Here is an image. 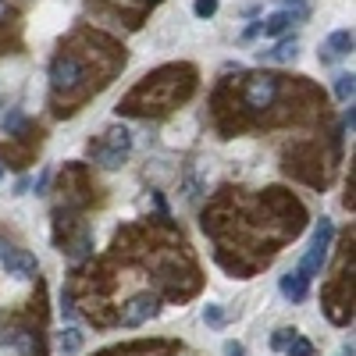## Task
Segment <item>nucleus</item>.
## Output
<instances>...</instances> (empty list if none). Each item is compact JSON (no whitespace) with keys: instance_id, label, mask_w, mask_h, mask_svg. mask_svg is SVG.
Wrapping results in <instances>:
<instances>
[{"instance_id":"5","label":"nucleus","mask_w":356,"mask_h":356,"mask_svg":"<svg viewBox=\"0 0 356 356\" xmlns=\"http://www.w3.org/2000/svg\"><path fill=\"white\" fill-rule=\"evenodd\" d=\"M0 264H4V271H8L11 278H22V282H29V278H36V275H40L36 257H33V253H25V250H15V246L4 253V260H0Z\"/></svg>"},{"instance_id":"6","label":"nucleus","mask_w":356,"mask_h":356,"mask_svg":"<svg viewBox=\"0 0 356 356\" xmlns=\"http://www.w3.org/2000/svg\"><path fill=\"white\" fill-rule=\"evenodd\" d=\"M157 314V296L154 292H143L136 300H129V307L122 310V324L125 328H139L143 321H150Z\"/></svg>"},{"instance_id":"22","label":"nucleus","mask_w":356,"mask_h":356,"mask_svg":"<svg viewBox=\"0 0 356 356\" xmlns=\"http://www.w3.org/2000/svg\"><path fill=\"white\" fill-rule=\"evenodd\" d=\"M282 4H285V8H300V4H303V0H282Z\"/></svg>"},{"instance_id":"4","label":"nucleus","mask_w":356,"mask_h":356,"mask_svg":"<svg viewBox=\"0 0 356 356\" xmlns=\"http://www.w3.org/2000/svg\"><path fill=\"white\" fill-rule=\"evenodd\" d=\"M104 136H107V139H104L100 146H93L97 161H100L104 168H122L125 157H129V150H132V136H129V129H111V132H104Z\"/></svg>"},{"instance_id":"10","label":"nucleus","mask_w":356,"mask_h":356,"mask_svg":"<svg viewBox=\"0 0 356 356\" xmlns=\"http://www.w3.org/2000/svg\"><path fill=\"white\" fill-rule=\"evenodd\" d=\"M307 292H310V282H307L300 271H289V275L282 278V296H285V300L303 303V300H307Z\"/></svg>"},{"instance_id":"23","label":"nucleus","mask_w":356,"mask_h":356,"mask_svg":"<svg viewBox=\"0 0 356 356\" xmlns=\"http://www.w3.org/2000/svg\"><path fill=\"white\" fill-rule=\"evenodd\" d=\"M8 250H11V246H8L4 239H0V260H4V253H8Z\"/></svg>"},{"instance_id":"12","label":"nucleus","mask_w":356,"mask_h":356,"mask_svg":"<svg viewBox=\"0 0 356 356\" xmlns=\"http://www.w3.org/2000/svg\"><path fill=\"white\" fill-rule=\"evenodd\" d=\"M82 349V332L79 328H65V335H61V353H79Z\"/></svg>"},{"instance_id":"20","label":"nucleus","mask_w":356,"mask_h":356,"mask_svg":"<svg viewBox=\"0 0 356 356\" xmlns=\"http://www.w3.org/2000/svg\"><path fill=\"white\" fill-rule=\"evenodd\" d=\"M29 193V178H18V182H15V196H25Z\"/></svg>"},{"instance_id":"17","label":"nucleus","mask_w":356,"mask_h":356,"mask_svg":"<svg viewBox=\"0 0 356 356\" xmlns=\"http://www.w3.org/2000/svg\"><path fill=\"white\" fill-rule=\"evenodd\" d=\"M22 122H25L22 111H18V107H11V111H8V118H4V132H18V129H22Z\"/></svg>"},{"instance_id":"3","label":"nucleus","mask_w":356,"mask_h":356,"mask_svg":"<svg viewBox=\"0 0 356 356\" xmlns=\"http://www.w3.org/2000/svg\"><path fill=\"white\" fill-rule=\"evenodd\" d=\"M278 97V75L271 72H257V75H246L243 82V100L250 111H267Z\"/></svg>"},{"instance_id":"19","label":"nucleus","mask_w":356,"mask_h":356,"mask_svg":"<svg viewBox=\"0 0 356 356\" xmlns=\"http://www.w3.org/2000/svg\"><path fill=\"white\" fill-rule=\"evenodd\" d=\"M260 33H264V25L257 22V25H250V29H246V33H243V40H253V36H260Z\"/></svg>"},{"instance_id":"24","label":"nucleus","mask_w":356,"mask_h":356,"mask_svg":"<svg viewBox=\"0 0 356 356\" xmlns=\"http://www.w3.org/2000/svg\"><path fill=\"white\" fill-rule=\"evenodd\" d=\"M0 15H4V0H0Z\"/></svg>"},{"instance_id":"8","label":"nucleus","mask_w":356,"mask_h":356,"mask_svg":"<svg viewBox=\"0 0 356 356\" xmlns=\"http://www.w3.org/2000/svg\"><path fill=\"white\" fill-rule=\"evenodd\" d=\"M353 50V33L349 29H339V33L328 36V43L321 47V61H335V57H346Z\"/></svg>"},{"instance_id":"16","label":"nucleus","mask_w":356,"mask_h":356,"mask_svg":"<svg viewBox=\"0 0 356 356\" xmlns=\"http://www.w3.org/2000/svg\"><path fill=\"white\" fill-rule=\"evenodd\" d=\"M193 11H196V18H211V15H218V0H196Z\"/></svg>"},{"instance_id":"18","label":"nucleus","mask_w":356,"mask_h":356,"mask_svg":"<svg viewBox=\"0 0 356 356\" xmlns=\"http://www.w3.org/2000/svg\"><path fill=\"white\" fill-rule=\"evenodd\" d=\"M225 356H246V349H243V342H225Z\"/></svg>"},{"instance_id":"15","label":"nucleus","mask_w":356,"mask_h":356,"mask_svg":"<svg viewBox=\"0 0 356 356\" xmlns=\"http://www.w3.org/2000/svg\"><path fill=\"white\" fill-rule=\"evenodd\" d=\"M285 353H289V356H314V346H310L307 339H300V335H296V339L285 346Z\"/></svg>"},{"instance_id":"14","label":"nucleus","mask_w":356,"mask_h":356,"mask_svg":"<svg viewBox=\"0 0 356 356\" xmlns=\"http://www.w3.org/2000/svg\"><path fill=\"white\" fill-rule=\"evenodd\" d=\"M296 335H300L296 328H278V332L271 335V349H275V353H285V346H289Z\"/></svg>"},{"instance_id":"13","label":"nucleus","mask_w":356,"mask_h":356,"mask_svg":"<svg viewBox=\"0 0 356 356\" xmlns=\"http://www.w3.org/2000/svg\"><path fill=\"white\" fill-rule=\"evenodd\" d=\"M203 321L211 324V328H225V307H218V303H207V310H203Z\"/></svg>"},{"instance_id":"7","label":"nucleus","mask_w":356,"mask_h":356,"mask_svg":"<svg viewBox=\"0 0 356 356\" xmlns=\"http://www.w3.org/2000/svg\"><path fill=\"white\" fill-rule=\"evenodd\" d=\"M310 15V8L307 4H300V8H282V11H275V15H267L260 25H264V36H282V33H289L292 29V22H303Z\"/></svg>"},{"instance_id":"21","label":"nucleus","mask_w":356,"mask_h":356,"mask_svg":"<svg viewBox=\"0 0 356 356\" xmlns=\"http://www.w3.org/2000/svg\"><path fill=\"white\" fill-rule=\"evenodd\" d=\"M47 182H50V175H47V171H43V175H40V178H36V193H43V189H47Z\"/></svg>"},{"instance_id":"2","label":"nucleus","mask_w":356,"mask_h":356,"mask_svg":"<svg viewBox=\"0 0 356 356\" xmlns=\"http://www.w3.org/2000/svg\"><path fill=\"white\" fill-rule=\"evenodd\" d=\"M82 79H89L86 75V65L79 61L75 54H57L54 57V65H50V86H54V93H72V89H79L82 86Z\"/></svg>"},{"instance_id":"11","label":"nucleus","mask_w":356,"mask_h":356,"mask_svg":"<svg viewBox=\"0 0 356 356\" xmlns=\"http://www.w3.org/2000/svg\"><path fill=\"white\" fill-rule=\"evenodd\" d=\"M353 93H356V79H353V72L335 75V97H339L342 104H353Z\"/></svg>"},{"instance_id":"9","label":"nucleus","mask_w":356,"mask_h":356,"mask_svg":"<svg viewBox=\"0 0 356 356\" xmlns=\"http://www.w3.org/2000/svg\"><path fill=\"white\" fill-rule=\"evenodd\" d=\"M296 54H300V40L285 36V40L275 43V50H260V61H278V65H285V61H296Z\"/></svg>"},{"instance_id":"1","label":"nucleus","mask_w":356,"mask_h":356,"mask_svg":"<svg viewBox=\"0 0 356 356\" xmlns=\"http://www.w3.org/2000/svg\"><path fill=\"white\" fill-rule=\"evenodd\" d=\"M332 235H335V228H332V221L328 218H321V225L314 228V243H310V250H307V257H303V264L296 267L307 282L314 278V275H321V267H324V260H328V250H332Z\"/></svg>"}]
</instances>
